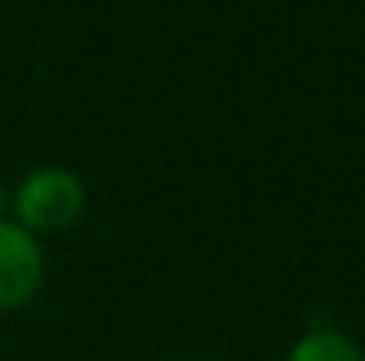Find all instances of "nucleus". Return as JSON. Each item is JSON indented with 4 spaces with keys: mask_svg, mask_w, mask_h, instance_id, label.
<instances>
[{
    "mask_svg": "<svg viewBox=\"0 0 365 361\" xmlns=\"http://www.w3.org/2000/svg\"><path fill=\"white\" fill-rule=\"evenodd\" d=\"M86 213V184L68 167H36L11 192V220L29 234H61Z\"/></svg>",
    "mask_w": 365,
    "mask_h": 361,
    "instance_id": "f257e3e1",
    "label": "nucleus"
},
{
    "mask_svg": "<svg viewBox=\"0 0 365 361\" xmlns=\"http://www.w3.org/2000/svg\"><path fill=\"white\" fill-rule=\"evenodd\" d=\"M46 251L36 234L14 220H0V312H18L43 291Z\"/></svg>",
    "mask_w": 365,
    "mask_h": 361,
    "instance_id": "f03ea898",
    "label": "nucleus"
},
{
    "mask_svg": "<svg viewBox=\"0 0 365 361\" xmlns=\"http://www.w3.org/2000/svg\"><path fill=\"white\" fill-rule=\"evenodd\" d=\"M284 361H365V351L341 330L334 326H319V330H305Z\"/></svg>",
    "mask_w": 365,
    "mask_h": 361,
    "instance_id": "7ed1b4c3",
    "label": "nucleus"
},
{
    "mask_svg": "<svg viewBox=\"0 0 365 361\" xmlns=\"http://www.w3.org/2000/svg\"><path fill=\"white\" fill-rule=\"evenodd\" d=\"M0 220H11V188L0 181Z\"/></svg>",
    "mask_w": 365,
    "mask_h": 361,
    "instance_id": "20e7f679",
    "label": "nucleus"
}]
</instances>
